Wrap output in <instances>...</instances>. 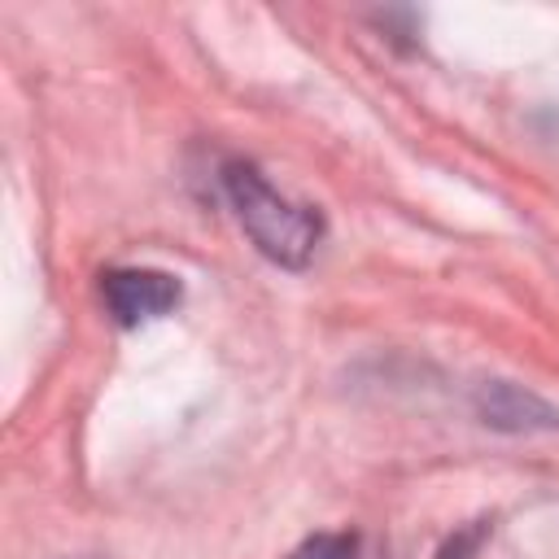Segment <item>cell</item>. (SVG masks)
I'll return each mask as SVG.
<instances>
[{
	"label": "cell",
	"mask_w": 559,
	"mask_h": 559,
	"mask_svg": "<svg viewBox=\"0 0 559 559\" xmlns=\"http://www.w3.org/2000/svg\"><path fill=\"white\" fill-rule=\"evenodd\" d=\"M100 297L122 328H135V323L170 314L179 306L183 288L175 275L153 271V266H114L100 275Z\"/></svg>",
	"instance_id": "2"
},
{
	"label": "cell",
	"mask_w": 559,
	"mask_h": 559,
	"mask_svg": "<svg viewBox=\"0 0 559 559\" xmlns=\"http://www.w3.org/2000/svg\"><path fill=\"white\" fill-rule=\"evenodd\" d=\"M480 415H485V424H498V428H533V424L555 428L559 424V415L546 402H537L533 393H520L511 384H489L480 393Z\"/></svg>",
	"instance_id": "3"
},
{
	"label": "cell",
	"mask_w": 559,
	"mask_h": 559,
	"mask_svg": "<svg viewBox=\"0 0 559 559\" xmlns=\"http://www.w3.org/2000/svg\"><path fill=\"white\" fill-rule=\"evenodd\" d=\"M223 188L227 201L240 218V227L249 231V240L258 245V253H266L280 266H306L314 245H319V214L306 205H293L288 197H280L249 162H231L223 170Z\"/></svg>",
	"instance_id": "1"
},
{
	"label": "cell",
	"mask_w": 559,
	"mask_h": 559,
	"mask_svg": "<svg viewBox=\"0 0 559 559\" xmlns=\"http://www.w3.org/2000/svg\"><path fill=\"white\" fill-rule=\"evenodd\" d=\"M293 559H354V537L345 533H319L293 550Z\"/></svg>",
	"instance_id": "4"
}]
</instances>
